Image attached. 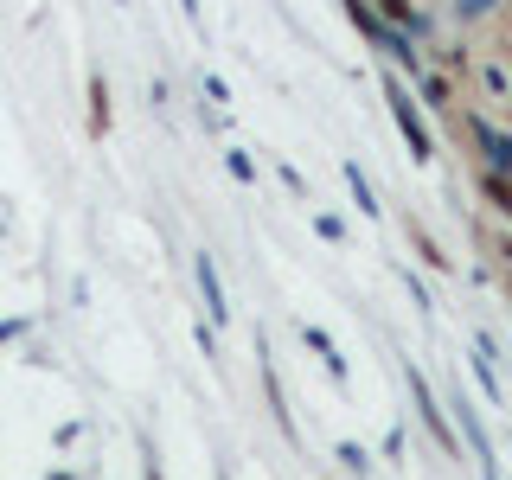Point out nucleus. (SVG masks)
I'll return each instance as SVG.
<instances>
[{
  "instance_id": "f257e3e1",
  "label": "nucleus",
  "mask_w": 512,
  "mask_h": 480,
  "mask_svg": "<svg viewBox=\"0 0 512 480\" xmlns=\"http://www.w3.org/2000/svg\"><path fill=\"white\" fill-rule=\"evenodd\" d=\"M410 397H416V416H423V429H429V436H436V448H442V455L448 461H461V436H455V429H448V410L436 404V391H429V378L423 372H416V365H410Z\"/></svg>"
},
{
  "instance_id": "f03ea898",
  "label": "nucleus",
  "mask_w": 512,
  "mask_h": 480,
  "mask_svg": "<svg viewBox=\"0 0 512 480\" xmlns=\"http://www.w3.org/2000/svg\"><path fill=\"white\" fill-rule=\"evenodd\" d=\"M384 96H391V116H397V128H404V141H410V160L416 167H429V160H436V141H429V128H423V116H416V103H410V90L397 84H384Z\"/></svg>"
},
{
  "instance_id": "7ed1b4c3",
  "label": "nucleus",
  "mask_w": 512,
  "mask_h": 480,
  "mask_svg": "<svg viewBox=\"0 0 512 480\" xmlns=\"http://www.w3.org/2000/svg\"><path fill=\"white\" fill-rule=\"evenodd\" d=\"M468 135H474V148L487 154V167H493V173H512V135H506V128H493V122L468 116Z\"/></svg>"
},
{
  "instance_id": "20e7f679",
  "label": "nucleus",
  "mask_w": 512,
  "mask_h": 480,
  "mask_svg": "<svg viewBox=\"0 0 512 480\" xmlns=\"http://www.w3.org/2000/svg\"><path fill=\"white\" fill-rule=\"evenodd\" d=\"M301 340H308V346L320 352V365H327V378H333V384H346V359H340V346H333L327 333H320V327H308V320H301Z\"/></svg>"
},
{
  "instance_id": "39448f33",
  "label": "nucleus",
  "mask_w": 512,
  "mask_h": 480,
  "mask_svg": "<svg viewBox=\"0 0 512 480\" xmlns=\"http://www.w3.org/2000/svg\"><path fill=\"white\" fill-rule=\"evenodd\" d=\"M480 199H487L493 212L512 224V173H493V167H487V173H480Z\"/></svg>"
},
{
  "instance_id": "423d86ee",
  "label": "nucleus",
  "mask_w": 512,
  "mask_h": 480,
  "mask_svg": "<svg viewBox=\"0 0 512 480\" xmlns=\"http://www.w3.org/2000/svg\"><path fill=\"white\" fill-rule=\"evenodd\" d=\"M192 269H199V288H205V314H212V320H224L231 308H224V288H218V269H212V256H199Z\"/></svg>"
},
{
  "instance_id": "0eeeda50",
  "label": "nucleus",
  "mask_w": 512,
  "mask_h": 480,
  "mask_svg": "<svg viewBox=\"0 0 512 480\" xmlns=\"http://www.w3.org/2000/svg\"><path fill=\"white\" fill-rule=\"evenodd\" d=\"M423 103H429V109H442V116H455V77H448V71L423 77Z\"/></svg>"
},
{
  "instance_id": "6e6552de",
  "label": "nucleus",
  "mask_w": 512,
  "mask_h": 480,
  "mask_svg": "<svg viewBox=\"0 0 512 480\" xmlns=\"http://www.w3.org/2000/svg\"><path fill=\"white\" fill-rule=\"evenodd\" d=\"M410 244H416V256H423L429 269H455V256H442V244H436V237H429L416 218H410Z\"/></svg>"
},
{
  "instance_id": "1a4fd4ad",
  "label": "nucleus",
  "mask_w": 512,
  "mask_h": 480,
  "mask_svg": "<svg viewBox=\"0 0 512 480\" xmlns=\"http://www.w3.org/2000/svg\"><path fill=\"white\" fill-rule=\"evenodd\" d=\"M90 135H109V84H103V71L90 77Z\"/></svg>"
},
{
  "instance_id": "9d476101",
  "label": "nucleus",
  "mask_w": 512,
  "mask_h": 480,
  "mask_svg": "<svg viewBox=\"0 0 512 480\" xmlns=\"http://www.w3.org/2000/svg\"><path fill=\"white\" fill-rule=\"evenodd\" d=\"M480 90H487V103H506V71H500V64H487V71H480Z\"/></svg>"
},
{
  "instance_id": "9b49d317",
  "label": "nucleus",
  "mask_w": 512,
  "mask_h": 480,
  "mask_svg": "<svg viewBox=\"0 0 512 480\" xmlns=\"http://www.w3.org/2000/svg\"><path fill=\"white\" fill-rule=\"evenodd\" d=\"M346 186H352V199H359V212H378V205H372V186H365L359 167H346Z\"/></svg>"
},
{
  "instance_id": "f8f14e48",
  "label": "nucleus",
  "mask_w": 512,
  "mask_h": 480,
  "mask_svg": "<svg viewBox=\"0 0 512 480\" xmlns=\"http://www.w3.org/2000/svg\"><path fill=\"white\" fill-rule=\"evenodd\" d=\"M384 26H416V7L410 0H384Z\"/></svg>"
},
{
  "instance_id": "ddd939ff",
  "label": "nucleus",
  "mask_w": 512,
  "mask_h": 480,
  "mask_svg": "<svg viewBox=\"0 0 512 480\" xmlns=\"http://www.w3.org/2000/svg\"><path fill=\"white\" fill-rule=\"evenodd\" d=\"M224 167H231V180H256V167H250V154H224Z\"/></svg>"
},
{
  "instance_id": "4468645a",
  "label": "nucleus",
  "mask_w": 512,
  "mask_h": 480,
  "mask_svg": "<svg viewBox=\"0 0 512 480\" xmlns=\"http://www.w3.org/2000/svg\"><path fill=\"white\" fill-rule=\"evenodd\" d=\"M340 461H346L352 474H365V448H359V442H340Z\"/></svg>"
},
{
  "instance_id": "2eb2a0df",
  "label": "nucleus",
  "mask_w": 512,
  "mask_h": 480,
  "mask_svg": "<svg viewBox=\"0 0 512 480\" xmlns=\"http://www.w3.org/2000/svg\"><path fill=\"white\" fill-rule=\"evenodd\" d=\"M314 231L327 237V244H340V237H346V224H340V218H314Z\"/></svg>"
},
{
  "instance_id": "dca6fc26",
  "label": "nucleus",
  "mask_w": 512,
  "mask_h": 480,
  "mask_svg": "<svg viewBox=\"0 0 512 480\" xmlns=\"http://www.w3.org/2000/svg\"><path fill=\"white\" fill-rule=\"evenodd\" d=\"M493 0H455V13H487Z\"/></svg>"
},
{
  "instance_id": "f3484780",
  "label": "nucleus",
  "mask_w": 512,
  "mask_h": 480,
  "mask_svg": "<svg viewBox=\"0 0 512 480\" xmlns=\"http://www.w3.org/2000/svg\"><path fill=\"white\" fill-rule=\"evenodd\" d=\"M493 250H500V263L512 269V237H500V244H493Z\"/></svg>"
},
{
  "instance_id": "a211bd4d",
  "label": "nucleus",
  "mask_w": 512,
  "mask_h": 480,
  "mask_svg": "<svg viewBox=\"0 0 512 480\" xmlns=\"http://www.w3.org/2000/svg\"><path fill=\"white\" fill-rule=\"evenodd\" d=\"M148 480H160V468H154V461H148Z\"/></svg>"
},
{
  "instance_id": "6ab92c4d",
  "label": "nucleus",
  "mask_w": 512,
  "mask_h": 480,
  "mask_svg": "<svg viewBox=\"0 0 512 480\" xmlns=\"http://www.w3.org/2000/svg\"><path fill=\"white\" fill-rule=\"evenodd\" d=\"M506 288H512V276H506Z\"/></svg>"
}]
</instances>
